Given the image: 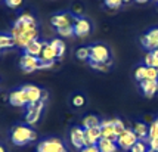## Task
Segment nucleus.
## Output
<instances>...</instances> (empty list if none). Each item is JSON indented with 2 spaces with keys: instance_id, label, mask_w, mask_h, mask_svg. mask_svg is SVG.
I'll return each mask as SVG.
<instances>
[{
  "instance_id": "1",
  "label": "nucleus",
  "mask_w": 158,
  "mask_h": 152,
  "mask_svg": "<svg viewBox=\"0 0 158 152\" xmlns=\"http://www.w3.org/2000/svg\"><path fill=\"white\" fill-rule=\"evenodd\" d=\"M9 34L14 37L15 46H18L21 49H25L31 42H34V40L39 39L40 33H39L37 25L25 24V22H21L19 19H15Z\"/></svg>"
},
{
  "instance_id": "2",
  "label": "nucleus",
  "mask_w": 158,
  "mask_h": 152,
  "mask_svg": "<svg viewBox=\"0 0 158 152\" xmlns=\"http://www.w3.org/2000/svg\"><path fill=\"white\" fill-rule=\"evenodd\" d=\"M10 140L16 146H25L31 142L37 140V133L31 125L27 124H16L10 130Z\"/></svg>"
},
{
  "instance_id": "3",
  "label": "nucleus",
  "mask_w": 158,
  "mask_h": 152,
  "mask_svg": "<svg viewBox=\"0 0 158 152\" xmlns=\"http://www.w3.org/2000/svg\"><path fill=\"white\" fill-rule=\"evenodd\" d=\"M92 62H101V64H108L112 62V56H111V50L106 44L103 43H95L90 46V59Z\"/></svg>"
},
{
  "instance_id": "4",
  "label": "nucleus",
  "mask_w": 158,
  "mask_h": 152,
  "mask_svg": "<svg viewBox=\"0 0 158 152\" xmlns=\"http://www.w3.org/2000/svg\"><path fill=\"white\" fill-rule=\"evenodd\" d=\"M37 152H68L65 143L59 138H46L37 145Z\"/></svg>"
},
{
  "instance_id": "5",
  "label": "nucleus",
  "mask_w": 158,
  "mask_h": 152,
  "mask_svg": "<svg viewBox=\"0 0 158 152\" xmlns=\"http://www.w3.org/2000/svg\"><path fill=\"white\" fill-rule=\"evenodd\" d=\"M44 101H39V102H34V104H28L27 105V111H25V115H24V120H25V124L27 125H33L37 124V121L40 120L41 114H43V109H44Z\"/></svg>"
},
{
  "instance_id": "6",
  "label": "nucleus",
  "mask_w": 158,
  "mask_h": 152,
  "mask_svg": "<svg viewBox=\"0 0 158 152\" xmlns=\"http://www.w3.org/2000/svg\"><path fill=\"white\" fill-rule=\"evenodd\" d=\"M77 16L73 12H58L50 18V24L55 27V30L64 27H74Z\"/></svg>"
},
{
  "instance_id": "7",
  "label": "nucleus",
  "mask_w": 158,
  "mask_h": 152,
  "mask_svg": "<svg viewBox=\"0 0 158 152\" xmlns=\"http://www.w3.org/2000/svg\"><path fill=\"white\" fill-rule=\"evenodd\" d=\"M139 139L138 136L135 134V131L131 130V129H126V130L123 131V133H120L118 134V138H117V145L118 148L121 149V151H130L131 149V146L135 145L136 142H138Z\"/></svg>"
},
{
  "instance_id": "8",
  "label": "nucleus",
  "mask_w": 158,
  "mask_h": 152,
  "mask_svg": "<svg viewBox=\"0 0 158 152\" xmlns=\"http://www.w3.org/2000/svg\"><path fill=\"white\" fill-rule=\"evenodd\" d=\"M40 58L37 56H33V55H28V53H22L21 55V59H19V67L22 71H25L28 74L34 72L37 69H40Z\"/></svg>"
},
{
  "instance_id": "9",
  "label": "nucleus",
  "mask_w": 158,
  "mask_h": 152,
  "mask_svg": "<svg viewBox=\"0 0 158 152\" xmlns=\"http://www.w3.org/2000/svg\"><path fill=\"white\" fill-rule=\"evenodd\" d=\"M140 43H142V47H145L148 52H152V50L158 49V27L148 30L140 37Z\"/></svg>"
},
{
  "instance_id": "10",
  "label": "nucleus",
  "mask_w": 158,
  "mask_h": 152,
  "mask_svg": "<svg viewBox=\"0 0 158 152\" xmlns=\"http://www.w3.org/2000/svg\"><path fill=\"white\" fill-rule=\"evenodd\" d=\"M69 142L76 149H81L86 146V140H84V129L81 125H74L69 130Z\"/></svg>"
},
{
  "instance_id": "11",
  "label": "nucleus",
  "mask_w": 158,
  "mask_h": 152,
  "mask_svg": "<svg viewBox=\"0 0 158 152\" xmlns=\"http://www.w3.org/2000/svg\"><path fill=\"white\" fill-rule=\"evenodd\" d=\"M92 33V22L86 16H77L74 22V35L77 37H86Z\"/></svg>"
},
{
  "instance_id": "12",
  "label": "nucleus",
  "mask_w": 158,
  "mask_h": 152,
  "mask_svg": "<svg viewBox=\"0 0 158 152\" xmlns=\"http://www.w3.org/2000/svg\"><path fill=\"white\" fill-rule=\"evenodd\" d=\"M7 101H9V104L12 106H16V108H22V106H27L28 105V101L25 97V93H24L22 87L12 90L9 93V96H7Z\"/></svg>"
},
{
  "instance_id": "13",
  "label": "nucleus",
  "mask_w": 158,
  "mask_h": 152,
  "mask_svg": "<svg viewBox=\"0 0 158 152\" xmlns=\"http://www.w3.org/2000/svg\"><path fill=\"white\" fill-rule=\"evenodd\" d=\"M22 90H24V93H25V97H27L28 104H34V102L41 101L43 89H40L39 86H35V84H25V86H22Z\"/></svg>"
},
{
  "instance_id": "14",
  "label": "nucleus",
  "mask_w": 158,
  "mask_h": 152,
  "mask_svg": "<svg viewBox=\"0 0 158 152\" xmlns=\"http://www.w3.org/2000/svg\"><path fill=\"white\" fill-rule=\"evenodd\" d=\"M101 133L103 139H110V140H117V130L114 125V120H102L101 121Z\"/></svg>"
},
{
  "instance_id": "15",
  "label": "nucleus",
  "mask_w": 158,
  "mask_h": 152,
  "mask_svg": "<svg viewBox=\"0 0 158 152\" xmlns=\"http://www.w3.org/2000/svg\"><path fill=\"white\" fill-rule=\"evenodd\" d=\"M142 95L146 97H154L158 93V80H142L139 83Z\"/></svg>"
},
{
  "instance_id": "16",
  "label": "nucleus",
  "mask_w": 158,
  "mask_h": 152,
  "mask_svg": "<svg viewBox=\"0 0 158 152\" xmlns=\"http://www.w3.org/2000/svg\"><path fill=\"white\" fill-rule=\"evenodd\" d=\"M101 139H102L101 125L90 127V129H84V140H86V145H98V142H99Z\"/></svg>"
},
{
  "instance_id": "17",
  "label": "nucleus",
  "mask_w": 158,
  "mask_h": 152,
  "mask_svg": "<svg viewBox=\"0 0 158 152\" xmlns=\"http://www.w3.org/2000/svg\"><path fill=\"white\" fill-rule=\"evenodd\" d=\"M131 130L135 131V134L138 136L139 140H148V134H149V125L143 123V121H136Z\"/></svg>"
},
{
  "instance_id": "18",
  "label": "nucleus",
  "mask_w": 158,
  "mask_h": 152,
  "mask_svg": "<svg viewBox=\"0 0 158 152\" xmlns=\"http://www.w3.org/2000/svg\"><path fill=\"white\" fill-rule=\"evenodd\" d=\"M56 59V52L53 50V47L49 44V42H44V46H43V50H41L40 55V61L43 62H55Z\"/></svg>"
},
{
  "instance_id": "19",
  "label": "nucleus",
  "mask_w": 158,
  "mask_h": 152,
  "mask_svg": "<svg viewBox=\"0 0 158 152\" xmlns=\"http://www.w3.org/2000/svg\"><path fill=\"white\" fill-rule=\"evenodd\" d=\"M98 148H99V152H118L120 151L117 142L110 140V139H103V138L98 142Z\"/></svg>"
},
{
  "instance_id": "20",
  "label": "nucleus",
  "mask_w": 158,
  "mask_h": 152,
  "mask_svg": "<svg viewBox=\"0 0 158 152\" xmlns=\"http://www.w3.org/2000/svg\"><path fill=\"white\" fill-rule=\"evenodd\" d=\"M43 46H44V42H41V40H34V42H31L28 44L27 47L24 49V52L28 53V55H33V56H37V58H40L41 55V50H43Z\"/></svg>"
},
{
  "instance_id": "21",
  "label": "nucleus",
  "mask_w": 158,
  "mask_h": 152,
  "mask_svg": "<svg viewBox=\"0 0 158 152\" xmlns=\"http://www.w3.org/2000/svg\"><path fill=\"white\" fill-rule=\"evenodd\" d=\"M49 44L53 47V50L56 52V58L58 59H62L64 55H65V52H67V46H65V42L62 40V39H52Z\"/></svg>"
},
{
  "instance_id": "22",
  "label": "nucleus",
  "mask_w": 158,
  "mask_h": 152,
  "mask_svg": "<svg viewBox=\"0 0 158 152\" xmlns=\"http://www.w3.org/2000/svg\"><path fill=\"white\" fill-rule=\"evenodd\" d=\"M101 118L95 115V114H89V115H86V117H83L81 120V127L83 129H90V127H98V125H101Z\"/></svg>"
},
{
  "instance_id": "23",
  "label": "nucleus",
  "mask_w": 158,
  "mask_h": 152,
  "mask_svg": "<svg viewBox=\"0 0 158 152\" xmlns=\"http://www.w3.org/2000/svg\"><path fill=\"white\" fill-rule=\"evenodd\" d=\"M15 46L14 37L9 33H0V52L6 50V49H12Z\"/></svg>"
},
{
  "instance_id": "24",
  "label": "nucleus",
  "mask_w": 158,
  "mask_h": 152,
  "mask_svg": "<svg viewBox=\"0 0 158 152\" xmlns=\"http://www.w3.org/2000/svg\"><path fill=\"white\" fill-rule=\"evenodd\" d=\"M127 3H130V0H103L105 7H108L111 10H117L123 5H127Z\"/></svg>"
},
{
  "instance_id": "25",
  "label": "nucleus",
  "mask_w": 158,
  "mask_h": 152,
  "mask_svg": "<svg viewBox=\"0 0 158 152\" xmlns=\"http://www.w3.org/2000/svg\"><path fill=\"white\" fill-rule=\"evenodd\" d=\"M76 58L78 61H89L90 59V46H81L76 50Z\"/></svg>"
},
{
  "instance_id": "26",
  "label": "nucleus",
  "mask_w": 158,
  "mask_h": 152,
  "mask_svg": "<svg viewBox=\"0 0 158 152\" xmlns=\"http://www.w3.org/2000/svg\"><path fill=\"white\" fill-rule=\"evenodd\" d=\"M148 151H149L148 140H138L135 145L131 146V149L129 152H148Z\"/></svg>"
},
{
  "instance_id": "27",
  "label": "nucleus",
  "mask_w": 158,
  "mask_h": 152,
  "mask_svg": "<svg viewBox=\"0 0 158 152\" xmlns=\"http://www.w3.org/2000/svg\"><path fill=\"white\" fill-rule=\"evenodd\" d=\"M71 105H73L74 108H83V106L86 105V97H84V95H81V93L73 95V97H71Z\"/></svg>"
},
{
  "instance_id": "28",
  "label": "nucleus",
  "mask_w": 158,
  "mask_h": 152,
  "mask_svg": "<svg viewBox=\"0 0 158 152\" xmlns=\"http://www.w3.org/2000/svg\"><path fill=\"white\" fill-rule=\"evenodd\" d=\"M89 65L93 69H96V71H101V72H108V71L111 69V67H112V62L101 64V62H92V61H89Z\"/></svg>"
},
{
  "instance_id": "29",
  "label": "nucleus",
  "mask_w": 158,
  "mask_h": 152,
  "mask_svg": "<svg viewBox=\"0 0 158 152\" xmlns=\"http://www.w3.org/2000/svg\"><path fill=\"white\" fill-rule=\"evenodd\" d=\"M145 74H146V65L140 64V65H138L136 69H135V80H136L138 83H140L142 80H145Z\"/></svg>"
},
{
  "instance_id": "30",
  "label": "nucleus",
  "mask_w": 158,
  "mask_h": 152,
  "mask_svg": "<svg viewBox=\"0 0 158 152\" xmlns=\"http://www.w3.org/2000/svg\"><path fill=\"white\" fill-rule=\"evenodd\" d=\"M145 80H158V69L154 67H146Z\"/></svg>"
},
{
  "instance_id": "31",
  "label": "nucleus",
  "mask_w": 158,
  "mask_h": 152,
  "mask_svg": "<svg viewBox=\"0 0 158 152\" xmlns=\"http://www.w3.org/2000/svg\"><path fill=\"white\" fill-rule=\"evenodd\" d=\"M56 33L61 35V37H73L74 35V27H64L56 30Z\"/></svg>"
},
{
  "instance_id": "32",
  "label": "nucleus",
  "mask_w": 158,
  "mask_h": 152,
  "mask_svg": "<svg viewBox=\"0 0 158 152\" xmlns=\"http://www.w3.org/2000/svg\"><path fill=\"white\" fill-rule=\"evenodd\" d=\"M5 5L9 9H19L24 5V0H5Z\"/></svg>"
},
{
  "instance_id": "33",
  "label": "nucleus",
  "mask_w": 158,
  "mask_h": 152,
  "mask_svg": "<svg viewBox=\"0 0 158 152\" xmlns=\"http://www.w3.org/2000/svg\"><path fill=\"white\" fill-rule=\"evenodd\" d=\"M143 65H146V67H154V68H155L154 53H152V52H146V55H145V58H143Z\"/></svg>"
},
{
  "instance_id": "34",
  "label": "nucleus",
  "mask_w": 158,
  "mask_h": 152,
  "mask_svg": "<svg viewBox=\"0 0 158 152\" xmlns=\"http://www.w3.org/2000/svg\"><path fill=\"white\" fill-rule=\"evenodd\" d=\"M157 136H158V124L155 121H152L151 124H149V134H148V139L157 138Z\"/></svg>"
},
{
  "instance_id": "35",
  "label": "nucleus",
  "mask_w": 158,
  "mask_h": 152,
  "mask_svg": "<svg viewBox=\"0 0 158 152\" xmlns=\"http://www.w3.org/2000/svg\"><path fill=\"white\" fill-rule=\"evenodd\" d=\"M148 145H149V149L158 152V136H157V138L148 139Z\"/></svg>"
},
{
  "instance_id": "36",
  "label": "nucleus",
  "mask_w": 158,
  "mask_h": 152,
  "mask_svg": "<svg viewBox=\"0 0 158 152\" xmlns=\"http://www.w3.org/2000/svg\"><path fill=\"white\" fill-rule=\"evenodd\" d=\"M80 152H99V148L98 145H86L80 149Z\"/></svg>"
},
{
  "instance_id": "37",
  "label": "nucleus",
  "mask_w": 158,
  "mask_h": 152,
  "mask_svg": "<svg viewBox=\"0 0 158 152\" xmlns=\"http://www.w3.org/2000/svg\"><path fill=\"white\" fill-rule=\"evenodd\" d=\"M152 53H154V62H155V68H158V49L152 50Z\"/></svg>"
},
{
  "instance_id": "38",
  "label": "nucleus",
  "mask_w": 158,
  "mask_h": 152,
  "mask_svg": "<svg viewBox=\"0 0 158 152\" xmlns=\"http://www.w3.org/2000/svg\"><path fill=\"white\" fill-rule=\"evenodd\" d=\"M133 2H136L138 5H145V3H148L149 0H133Z\"/></svg>"
},
{
  "instance_id": "39",
  "label": "nucleus",
  "mask_w": 158,
  "mask_h": 152,
  "mask_svg": "<svg viewBox=\"0 0 158 152\" xmlns=\"http://www.w3.org/2000/svg\"><path fill=\"white\" fill-rule=\"evenodd\" d=\"M0 152H6V149H5V146L0 145Z\"/></svg>"
},
{
  "instance_id": "40",
  "label": "nucleus",
  "mask_w": 158,
  "mask_h": 152,
  "mask_svg": "<svg viewBox=\"0 0 158 152\" xmlns=\"http://www.w3.org/2000/svg\"><path fill=\"white\" fill-rule=\"evenodd\" d=\"M154 121H155V123H157V124H158V117L155 118V120H154Z\"/></svg>"
},
{
  "instance_id": "41",
  "label": "nucleus",
  "mask_w": 158,
  "mask_h": 152,
  "mask_svg": "<svg viewBox=\"0 0 158 152\" xmlns=\"http://www.w3.org/2000/svg\"><path fill=\"white\" fill-rule=\"evenodd\" d=\"M148 152H155V151H152V149H149V151H148Z\"/></svg>"
},
{
  "instance_id": "42",
  "label": "nucleus",
  "mask_w": 158,
  "mask_h": 152,
  "mask_svg": "<svg viewBox=\"0 0 158 152\" xmlns=\"http://www.w3.org/2000/svg\"><path fill=\"white\" fill-rule=\"evenodd\" d=\"M0 2H5V0H0Z\"/></svg>"
},
{
  "instance_id": "43",
  "label": "nucleus",
  "mask_w": 158,
  "mask_h": 152,
  "mask_svg": "<svg viewBox=\"0 0 158 152\" xmlns=\"http://www.w3.org/2000/svg\"><path fill=\"white\" fill-rule=\"evenodd\" d=\"M157 2H158V0H157Z\"/></svg>"
},
{
  "instance_id": "44",
  "label": "nucleus",
  "mask_w": 158,
  "mask_h": 152,
  "mask_svg": "<svg viewBox=\"0 0 158 152\" xmlns=\"http://www.w3.org/2000/svg\"><path fill=\"white\" fill-rule=\"evenodd\" d=\"M157 69H158V68H157Z\"/></svg>"
}]
</instances>
